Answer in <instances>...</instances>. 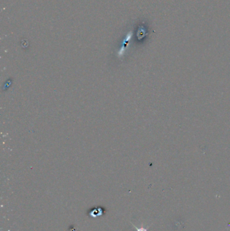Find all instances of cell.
I'll list each match as a JSON object with an SVG mask.
<instances>
[{"label":"cell","mask_w":230,"mask_h":231,"mask_svg":"<svg viewBox=\"0 0 230 231\" xmlns=\"http://www.w3.org/2000/svg\"><path fill=\"white\" fill-rule=\"evenodd\" d=\"M105 213V209L101 207H99V208H95L91 209H90L88 212V215L90 218H95L103 216Z\"/></svg>","instance_id":"1"},{"label":"cell","mask_w":230,"mask_h":231,"mask_svg":"<svg viewBox=\"0 0 230 231\" xmlns=\"http://www.w3.org/2000/svg\"><path fill=\"white\" fill-rule=\"evenodd\" d=\"M131 224H132V225L133 226V227L135 228V229L136 230V231H148V228H146V227H144V226L137 227V226H135L134 224L133 223L131 222Z\"/></svg>","instance_id":"2"}]
</instances>
